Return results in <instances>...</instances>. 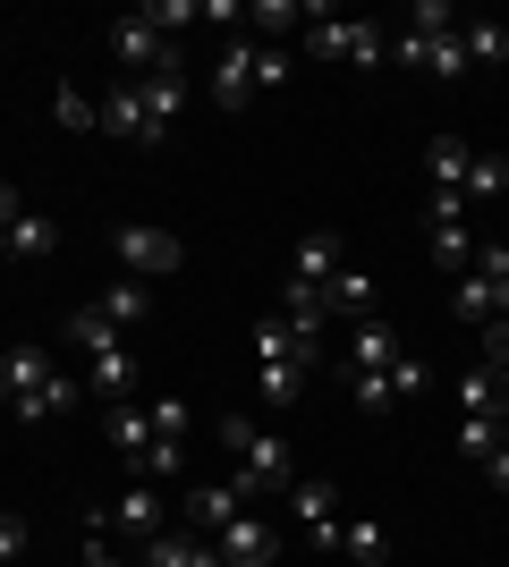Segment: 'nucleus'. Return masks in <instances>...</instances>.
<instances>
[{
    "mask_svg": "<svg viewBox=\"0 0 509 567\" xmlns=\"http://www.w3.org/2000/svg\"><path fill=\"white\" fill-rule=\"evenodd\" d=\"M501 195H509V162H501V153H476V162H467L459 204H501Z\"/></svg>",
    "mask_w": 509,
    "mask_h": 567,
    "instance_id": "obj_27",
    "label": "nucleus"
},
{
    "mask_svg": "<svg viewBox=\"0 0 509 567\" xmlns=\"http://www.w3.org/2000/svg\"><path fill=\"white\" fill-rule=\"evenodd\" d=\"M213 102H221V111H246V102H255V43H246V34H230V43H221V60H213Z\"/></svg>",
    "mask_w": 509,
    "mask_h": 567,
    "instance_id": "obj_9",
    "label": "nucleus"
},
{
    "mask_svg": "<svg viewBox=\"0 0 509 567\" xmlns=\"http://www.w3.org/2000/svg\"><path fill=\"white\" fill-rule=\"evenodd\" d=\"M289 76V51H272V43H255V85H281Z\"/></svg>",
    "mask_w": 509,
    "mask_h": 567,
    "instance_id": "obj_42",
    "label": "nucleus"
},
{
    "mask_svg": "<svg viewBox=\"0 0 509 567\" xmlns=\"http://www.w3.org/2000/svg\"><path fill=\"white\" fill-rule=\"evenodd\" d=\"M246 25H255V34H306V9H297V0H255Z\"/></svg>",
    "mask_w": 509,
    "mask_h": 567,
    "instance_id": "obj_32",
    "label": "nucleus"
},
{
    "mask_svg": "<svg viewBox=\"0 0 509 567\" xmlns=\"http://www.w3.org/2000/svg\"><path fill=\"white\" fill-rule=\"evenodd\" d=\"M18 559H26V517L0 508V567H18Z\"/></svg>",
    "mask_w": 509,
    "mask_h": 567,
    "instance_id": "obj_39",
    "label": "nucleus"
},
{
    "mask_svg": "<svg viewBox=\"0 0 509 567\" xmlns=\"http://www.w3.org/2000/svg\"><path fill=\"white\" fill-rule=\"evenodd\" d=\"M179 466H187V441H153L145 450V474H179Z\"/></svg>",
    "mask_w": 509,
    "mask_h": 567,
    "instance_id": "obj_40",
    "label": "nucleus"
},
{
    "mask_svg": "<svg viewBox=\"0 0 509 567\" xmlns=\"http://www.w3.org/2000/svg\"><path fill=\"white\" fill-rule=\"evenodd\" d=\"M425 246H434V262H441V271H450V280H459L467 262H476V229H467V220H441V229L425 237Z\"/></svg>",
    "mask_w": 509,
    "mask_h": 567,
    "instance_id": "obj_28",
    "label": "nucleus"
},
{
    "mask_svg": "<svg viewBox=\"0 0 509 567\" xmlns=\"http://www.w3.org/2000/svg\"><path fill=\"white\" fill-rule=\"evenodd\" d=\"M255 381H264V406H297V390H306V355H255Z\"/></svg>",
    "mask_w": 509,
    "mask_h": 567,
    "instance_id": "obj_21",
    "label": "nucleus"
},
{
    "mask_svg": "<svg viewBox=\"0 0 509 567\" xmlns=\"http://www.w3.org/2000/svg\"><path fill=\"white\" fill-rule=\"evenodd\" d=\"M111 255H120V271H128V280H170V271L187 262V246H179L170 229H145V220H120V229H111Z\"/></svg>",
    "mask_w": 509,
    "mask_h": 567,
    "instance_id": "obj_3",
    "label": "nucleus"
},
{
    "mask_svg": "<svg viewBox=\"0 0 509 567\" xmlns=\"http://www.w3.org/2000/svg\"><path fill=\"white\" fill-rule=\"evenodd\" d=\"M339 550H348V567H383L390 534H383L374 517H339Z\"/></svg>",
    "mask_w": 509,
    "mask_h": 567,
    "instance_id": "obj_26",
    "label": "nucleus"
},
{
    "mask_svg": "<svg viewBox=\"0 0 509 567\" xmlns=\"http://www.w3.org/2000/svg\"><path fill=\"white\" fill-rule=\"evenodd\" d=\"M323 306H332L339 322H374V280H365L357 262H339L332 280H323Z\"/></svg>",
    "mask_w": 509,
    "mask_h": 567,
    "instance_id": "obj_18",
    "label": "nucleus"
},
{
    "mask_svg": "<svg viewBox=\"0 0 509 567\" xmlns=\"http://www.w3.org/2000/svg\"><path fill=\"white\" fill-rule=\"evenodd\" d=\"M136 373H145V364H136L128 348H102V355H85V390H94L102 406H128V399H136Z\"/></svg>",
    "mask_w": 509,
    "mask_h": 567,
    "instance_id": "obj_11",
    "label": "nucleus"
},
{
    "mask_svg": "<svg viewBox=\"0 0 509 567\" xmlns=\"http://www.w3.org/2000/svg\"><path fill=\"white\" fill-rule=\"evenodd\" d=\"M485 364H501V373H509V322H492V331H485Z\"/></svg>",
    "mask_w": 509,
    "mask_h": 567,
    "instance_id": "obj_44",
    "label": "nucleus"
},
{
    "mask_svg": "<svg viewBox=\"0 0 509 567\" xmlns=\"http://www.w3.org/2000/svg\"><path fill=\"white\" fill-rule=\"evenodd\" d=\"M399 364V339H390V322L374 313V322H348V373H390Z\"/></svg>",
    "mask_w": 509,
    "mask_h": 567,
    "instance_id": "obj_15",
    "label": "nucleus"
},
{
    "mask_svg": "<svg viewBox=\"0 0 509 567\" xmlns=\"http://www.w3.org/2000/svg\"><path fill=\"white\" fill-rule=\"evenodd\" d=\"M102 525H120L128 543H153V534H162V492H153V483H128L120 499H111V517Z\"/></svg>",
    "mask_w": 509,
    "mask_h": 567,
    "instance_id": "obj_13",
    "label": "nucleus"
},
{
    "mask_svg": "<svg viewBox=\"0 0 509 567\" xmlns=\"http://www.w3.org/2000/svg\"><path fill=\"white\" fill-rule=\"evenodd\" d=\"M467 162H476V153H467L459 136H434V144H425V178H434V195H459L467 187Z\"/></svg>",
    "mask_w": 509,
    "mask_h": 567,
    "instance_id": "obj_22",
    "label": "nucleus"
},
{
    "mask_svg": "<svg viewBox=\"0 0 509 567\" xmlns=\"http://www.w3.org/2000/svg\"><path fill=\"white\" fill-rule=\"evenodd\" d=\"M51 246H60V229H51V220H34V213H26L18 229H9V255H18V262H43Z\"/></svg>",
    "mask_w": 509,
    "mask_h": 567,
    "instance_id": "obj_34",
    "label": "nucleus"
},
{
    "mask_svg": "<svg viewBox=\"0 0 509 567\" xmlns=\"http://www.w3.org/2000/svg\"><path fill=\"white\" fill-rule=\"evenodd\" d=\"M213 543H221V567H272V559H281V534H272L255 508H246V517H230Z\"/></svg>",
    "mask_w": 509,
    "mask_h": 567,
    "instance_id": "obj_7",
    "label": "nucleus"
},
{
    "mask_svg": "<svg viewBox=\"0 0 509 567\" xmlns=\"http://www.w3.org/2000/svg\"><path fill=\"white\" fill-rule=\"evenodd\" d=\"M441 220H467L459 195H425V229H441Z\"/></svg>",
    "mask_w": 509,
    "mask_h": 567,
    "instance_id": "obj_43",
    "label": "nucleus"
},
{
    "mask_svg": "<svg viewBox=\"0 0 509 567\" xmlns=\"http://www.w3.org/2000/svg\"><path fill=\"white\" fill-rule=\"evenodd\" d=\"M306 60H348V69H383L390 34L374 18H332V9H306Z\"/></svg>",
    "mask_w": 509,
    "mask_h": 567,
    "instance_id": "obj_2",
    "label": "nucleus"
},
{
    "mask_svg": "<svg viewBox=\"0 0 509 567\" xmlns=\"http://www.w3.org/2000/svg\"><path fill=\"white\" fill-rule=\"evenodd\" d=\"M221 450H230V483H238L246 499H289L297 466H289V450H281L272 432H255L246 415H221Z\"/></svg>",
    "mask_w": 509,
    "mask_h": 567,
    "instance_id": "obj_1",
    "label": "nucleus"
},
{
    "mask_svg": "<svg viewBox=\"0 0 509 567\" xmlns=\"http://www.w3.org/2000/svg\"><path fill=\"white\" fill-rule=\"evenodd\" d=\"M272 322H281V331H289L306 355H323V322H332V306H323V288L281 280V313H272Z\"/></svg>",
    "mask_w": 509,
    "mask_h": 567,
    "instance_id": "obj_6",
    "label": "nucleus"
},
{
    "mask_svg": "<svg viewBox=\"0 0 509 567\" xmlns=\"http://www.w3.org/2000/svg\"><path fill=\"white\" fill-rule=\"evenodd\" d=\"M69 348H85V355H102V348H120V322L102 306H85V313H69Z\"/></svg>",
    "mask_w": 509,
    "mask_h": 567,
    "instance_id": "obj_30",
    "label": "nucleus"
},
{
    "mask_svg": "<svg viewBox=\"0 0 509 567\" xmlns=\"http://www.w3.org/2000/svg\"><path fill=\"white\" fill-rule=\"evenodd\" d=\"M485 483H492V492H509V441H501V450L485 457Z\"/></svg>",
    "mask_w": 509,
    "mask_h": 567,
    "instance_id": "obj_45",
    "label": "nucleus"
},
{
    "mask_svg": "<svg viewBox=\"0 0 509 567\" xmlns=\"http://www.w3.org/2000/svg\"><path fill=\"white\" fill-rule=\"evenodd\" d=\"M145 415H153V441H187V406L179 399H153Z\"/></svg>",
    "mask_w": 509,
    "mask_h": 567,
    "instance_id": "obj_37",
    "label": "nucleus"
},
{
    "mask_svg": "<svg viewBox=\"0 0 509 567\" xmlns=\"http://www.w3.org/2000/svg\"><path fill=\"white\" fill-rule=\"evenodd\" d=\"M289 508H297V525L315 534V550H339V492L332 483H289Z\"/></svg>",
    "mask_w": 509,
    "mask_h": 567,
    "instance_id": "obj_10",
    "label": "nucleus"
},
{
    "mask_svg": "<svg viewBox=\"0 0 509 567\" xmlns=\"http://www.w3.org/2000/svg\"><path fill=\"white\" fill-rule=\"evenodd\" d=\"M145 18L162 34H179V25H204V0H145Z\"/></svg>",
    "mask_w": 509,
    "mask_h": 567,
    "instance_id": "obj_36",
    "label": "nucleus"
},
{
    "mask_svg": "<svg viewBox=\"0 0 509 567\" xmlns=\"http://www.w3.org/2000/svg\"><path fill=\"white\" fill-rule=\"evenodd\" d=\"M348 390H357V406H390V373H348Z\"/></svg>",
    "mask_w": 509,
    "mask_h": 567,
    "instance_id": "obj_41",
    "label": "nucleus"
},
{
    "mask_svg": "<svg viewBox=\"0 0 509 567\" xmlns=\"http://www.w3.org/2000/svg\"><path fill=\"white\" fill-rule=\"evenodd\" d=\"M136 94H145V118H153V127L170 136V118H179V102H187V60L170 51V60H162L153 76H136Z\"/></svg>",
    "mask_w": 509,
    "mask_h": 567,
    "instance_id": "obj_12",
    "label": "nucleus"
},
{
    "mask_svg": "<svg viewBox=\"0 0 509 567\" xmlns=\"http://www.w3.org/2000/svg\"><path fill=\"white\" fill-rule=\"evenodd\" d=\"M459 43H467V69H509V25L467 18V25H459Z\"/></svg>",
    "mask_w": 509,
    "mask_h": 567,
    "instance_id": "obj_24",
    "label": "nucleus"
},
{
    "mask_svg": "<svg viewBox=\"0 0 509 567\" xmlns=\"http://www.w3.org/2000/svg\"><path fill=\"white\" fill-rule=\"evenodd\" d=\"M425 364H416V355H399V364H390V399H425Z\"/></svg>",
    "mask_w": 509,
    "mask_h": 567,
    "instance_id": "obj_38",
    "label": "nucleus"
},
{
    "mask_svg": "<svg viewBox=\"0 0 509 567\" xmlns=\"http://www.w3.org/2000/svg\"><path fill=\"white\" fill-rule=\"evenodd\" d=\"M459 406L509 424V373H501V364H467V373H459Z\"/></svg>",
    "mask_w": 509,
    "mask_h": 567,
    "instance_id": "obj_14",
    "label": "nucleus"
},
{
    "mask_svg": "<svg viewBox=\"0 0 509 567\" xmlns=\"http://www.w3.org/2000/svg\"><path fill=\"white\" fill-rule=\"evenodd\" d=\"M94 306H102V313H111V322L128 331V322H145V306H153V297H145V280H120V288H102Z\"/></svg>",
    "mask_w": 509,
    "mask_h": 567,
    "instance_id": "obj_33",
    "label": "nucleus"
},
{
    "mask_svg": "<svg viewBox=\"0 0 509 567\" xmlns=\"http://www.w3.org/2000/svg\"><path fill=\"white\" fill-rule=\"evenodd\" d=\"M102 432H111V450H120V457H136V466H145V450H153V415H145L136 399L111 406V415H102Z\"/></svg>",
    "mask_w": 509,
    "mask_h": 567,
    "instance_id": "obj_20",
    "label": "nucleus"
},
{
    "mask_svg": "<svg viewBox=\"0 0 509 567\" xmlns=\"http://www.w3.org/2000/svg\"><path fill=\"white\" fill-rule=\"evenodd\" d=\"M0 373H9V399H34L51 381V348H0Z\"/></svg>",
    "mask_w": 509,
    "mask_h": 567,
    "instance_id": "obj_23",
    "label": "nucleus"
},
{
    "mask_svg": "<svg viewBox=\"0 0 509 567\" xmlns=\"http://www.w3.org/2000/svg\"><path fill=\"white\" fill-rule=\"evenodd\" d=\"M18 220H26V204H18V187L0 178V229H18Z\"/></svg>",
    "mask_w": 509,
    "mask_h": 567,
    "instance_id": "obj_46",
    "label": "nucleus"
},
{
    "mask_svg": "<svg viewBox=\"0 0 509 567\" xmlns=\"http://www.w3.org/2000/svg\"><path fill=\"white\" fill-rule=\"evenodd\" d=\"M51 118H60L69 136H85V127H102V102L85 94V85H51Z\"/></svg>",
    "mask_w": 509,
    "mask_h": 567,
    "instance_id": "obj_29",
    "label": "nucleus"
},
{
    "mask_svg": "<svg viewBox=\"0 0 509 567\" xmlns=\"http://www.w3.org/2000/svg\"><path fill=\"white\" fill-rule=\"evenodd\" d=\"M85 399V381H69V373H51L34 399H9V415H26V424H51V415H69V406Z\"/></svg>",
    "mask_w": 509,
    "mask_h": 567,
    "instance_id": "obj_19",
    "label": "nucleus"
},
{
    "mask_svg": "<svg viewBox=\"0 0 509 567\" xmlns=\"http://www.w3.org/2000/svg\"><path fill=\"white\" fill-rule=\"evenodd\" d=\"M230 517H246L238 483H195V492H187V525H195V534H221Z\"/></svg>",
    "mask_w": 509,
    "mask_h": 567,
    "instance_id": "obj_17",
    "label": "nucleus"
},
{
    "mask_svg": "<svg viewBox=\"0 0 509 567\" xmlns=\"http://www.w3.org/2000/svg\"><path fill=\"white\" fill-rule=\"evenodd\" d=\"M339 271V237L332 229H315V237H297V262H289V280H306V288H323Z\"/></svg>",
    "mask_w": 509,
    "mask_h": 567,
    "instance_id": "obj_25",
    "label": "nucleus"
},
{
    "mask_svg": "<svg viewBox=\"0 0 509 567\" xmlns=\"http://www.w3.org/2000/svg\"><path fill=\"white\" fill-rule=\"evenodd\" d=\"M102 136H120V144H162V127L145 118V94H136V76H120V85L102 94Z\"/></svg>",
    "mask_w": 509,
    "mask_h": 567,
    "instance_id": "obj_8",
    "label": "nucleus"
},
{
    "mask_svg": "<svg viewBox=\"0 0 509 567\" xmlns=\"http://www.w3.org/2000/svg\"><path fill=\"white\" fill-rule=\"evenodd\" d=\"M390 60H399V69H416V76H450V85H459V76H476L459 34H399V43H390Z\"/></svg>",
    "mask_w": 509,
    "mask_h": 567,
    "instance_id": "obj_4",
    "label": "nucleus"
},
{
    "mask_svg": "<svg viewBox=\"0 0 509 567\" xmlns=\"http://www.w3.org/2000/svg\"><path fill=\"white\" fill-rule=\"evenodd\" d=\"M111 60H120V69H136V76H153V69L170 60V34L145 18V9H128V18L111 25Z\"/></svg>",
    "mask_w": 509,
    "mask_h": 567,
    "instance_id": "obj_5",
    "label": "nucleus"
},
{
    "mask_svg": "<svg viewBox=\"0 0 509 567\" xmlns=\"http://www.w3.org/2000/svg\"><path fill=\"white\" fill-rule=\"evenodd\" d=\"M408 34H459V9H450V0H416V9H408Z\"/></svg>",
    "mask_w": 509,
    "mask_h": 567,
    "instance_id": "obj_35",
    "label": "nucleus"
},
{
    "mask_svg": "<svg viewBox=\"0 0 509 567\" xmlns=\"http://www.w3.org/2000/svg\"><path fill=\"white\" fill-rule=\"evenodd\" d=\"M0 406H9V373H0Z\"/></svg>",
    "mask_w": 509,
    "mask_h": 567,
    "instance_id": "obj_47",
    "label": "nucleus"
},
{
    "mask_svg": "<svg viewBox=\"0 0 509 567\" xmlns=\"http://www.w3.org/2000/svg\"><path fill=\"white\" fill-rule=\"evenodd\" d=\"M145 567H221V543L213 534H170L162 525V534L145 543Z\"/></svg>",
    "mask_w": 509,
    "mask_h": 567,
    "instance_id": "obj_16",
    "label": "nucleus"
},
{
    "mask_svg": "<svg viewBox=\"0 0 509 567\" xmlns=\"http://www.w3.org/2000/svg\"><path fill=\"white\" fill-rule=\"evenodd\" d=\"M501 441H509V424H492V415H459V457H467V466H485Z\"/></svg>",
    "mask_w": 509,
    "mask_h": 567,
    "instance_id": "obj_31",
    "label": "nucleus"
}]
</instances>
